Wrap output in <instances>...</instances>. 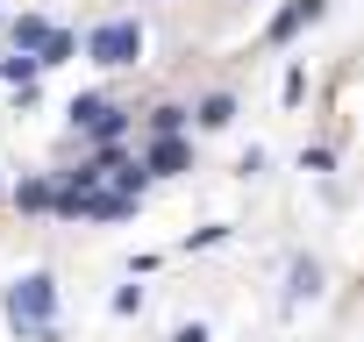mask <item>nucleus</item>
Segmentation results:
<instances>
[{"instance_id":"f257e3e1","label":"nucleus","mask_w":364,"mask_h":342,"mask_svg":"<svg viewBox=\"0 0 364 342\" xmlns=\"http://www.w3.org/2000/svg\"><path fill=\"white\" fill-rule=\"evenodd\" d=\"M0 314L22 342H58V278L50 271H22L8 292H0Z\"/></svg>"},{"instance_id":"f03ea898","label":"nucleus","mask_w":364,"mask_h":342,"mask_svg":"<svg viewBox=\"0 0 364 342\" xmlns=\"http://www.w3.org/2000/svg\"><path fill=\"white\" fill-rule=\"evenodd\" d=\"M86 57H93L100 72H129V65L143 57V29H136L129 15H114V22L86 29Z\"/></svg>"},{"instance_id":"7ed1b4c3","label":"nucleus","mask_w":364,"mask_h":342,"mask_svg":"<svg viewBox=\"0 0 364 342\" xmlns=\"http://www.w3.org/2000/svg\"><path fill=\"white\" fill-rule=\"evenodd\" d=\"M143 179H178V171H193V143L186 136H150V150H143Z\"/></svg>"},{"instance_id":"20e7f679","label":"nucleus","mask_w":364,"mask_h":342,"mask_svg":"<svg viewBox=\"0 0 364 342\" xmlns=\"http://www.w3.org/2000/svg\"><path fill=\"white\" fill-rule=\"evenodd\" d=\"M321 15H328V0H293V8H286V15L264 29V43H293V36H300L307 22H321Z\"/></svg>"},{"instance_id":"39448f33","label":"nucleus","mask_w":364,"mask_h":342,"mask_svg":"<svg viewBox=\"0 0 364 342\" xmlns=\"http://www.w3.org/2000/svg\"><path fill=\"white\" fill-rule=\"evenodd\" d=\"M129 121H136V107H122V100H107V107H100V121L86 128V143H93V150H114V143L129 136Z\"/></svg>"},{"instance_id":"423d86ee","label":"nucleus","mask_w":364,"mask_h":342,"mask_svg":"<svg viewBox=\"0 0 364 342\" xmlns=\"http://www.w3.org/2000/svg\"><path fill=\"white\" fill-rule=\"evenodd\" d=\"M186 121H193V128H229V121H236V93H208L200 107H186Z\"/></svg>"},{"instance_id":"0eeeda50","label":"nucleus","mask_w":364,"mask_h":342,"mask_svg":"<svg viewBox=\"0 0 364 342\" xmlns=\"http://www.w3.org/2000/svg\"><path fill=\"white\" fill-rule=\"evenodd\" d=\"M50 200H58V179H22L15 186V207L22 214H50Z\"/></svg>"},{"instance_id":"6e6552de","label":"nucleus","mask_w":364,"mask_h":342,"mask_svg":"<svg viewBox=\"0 0 364 342\" xmlns=\"http://www.w3.org/2000/svg\"><path fill=\"white\" fill-rule=\"evenodd\" d=\"M8 36H15V50H29V57H36V50H43V36H50V22H43V15H15V22H8Z\"/></svg>"},{"instance_id":"1a4fd4ad","label":"nucleus","mask_w":364,"mask_h":342,"mask_svg":"<svg viewBox=\"0 0 364 342\" xmlns=\"http://www.w3.org/2000/svg\"><path fill=\"white\" fill-rule=\"evenodd\" d=\"M314 292H321V264H314V257H300V264H293V285H286V299H314Z\"/></svg>"},{"instance_id":"9d476101","label":"nucleus","mask_w":364,"mask_h":342,"mask_svg":"<svg viewBox=\"0 0 364 342\" xmlns=\"http://www.w3.org/2000/svg\"><path fill=\"white\" fill-rule=\"evenodd\" d=\"M150 136H186V107H178V100L150 107Z\"/></svg>"},{"instance_id":"9b49d317","label":"nucleus","mask_w":364,"mask_h":342,"mask_svg":"<svg viewBox=\"0 0 364 342\" xmlns=\"http://www.w3.org/2000/svg\"><path fill=\"white\" fill-rule=\"evenodd\" d=\"M36 72H43V65H36L29 50H15V57H0V79H8V86H36Z\"/></svg>"},{"instance_id":"f8f14e48","label":"nucleus","mask_w":364,"mask_h":342,"mask_svg":"<svg viewBox=\"0 0 364 342\" xmlns=\"http://www.w3.org/2000/svg\"><path fill=\"white\" fill-rule=\"evenodd\" d=\"M100 107H107V93H79V100H72V128L86 136V128L100 121Z\"/></svg>"},{"instance_id":"ddd939ff","label":"nucleus","mask_w":364,"mask_h":342,"mask_svg":"<svg viewBox=\"0 0 364 342\" xmlns=\"http://www.w3.org/2000/svg\"><path fill=\"white\" fill-rule=\"evenodd\" d=\"M114 314H143V285H122L114 292Z\"/></svg>"},{"instance_id":"4468645a","label":"nucleus","mask_w":364,"mask_h":342,"mask_svg":"<svg viewBox=\"0 0 364 342\" xmlns=\"http://www.w3.org/2000/svg\"><path fill=\"white\" fill-rule=\"evenodd\" d=\"M171 342H208V328H200V321H193V328H178V335H171Z\"/></svg>"},{"instance_id":"2eb2a0df","label":"nucleus","mask_w":364,"mask_h":342,"mask_svg":"<svg viewBox=\"0 0 364 342\" xmlns=\"http://www.w3.org/2000/svg\"><path fill=\"white\" fill-rule=\"evenodd\" d=\"M0 186H8V179H0Z\"/></svg>"}]
</instances>
